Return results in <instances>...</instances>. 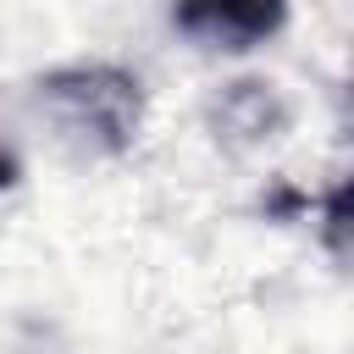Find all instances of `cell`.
<instances>
[{"label":"cell","mask_w":354,"mask_h":354,"mask_svg":"<svg viewBox=\"0 0 354 354\" xmlns=\"http://www.w3.org/2000/svg\"><path fill=\"white\" fill-rule=\"evenodd\" d=\"M216 116H221V127H249V133H266V138L282 127V105H277L271 83H232L221 94Z\"/></svg>","instance_id":"obj_3"},{"label":"cell","mask_w":354,"mask_h":354,"mask_svg":"<svg viewBox=\"0 0 354 354\" xmlns=\"http://www.w3.org/2000/svg\"><path fill=\"white\" fill-rule=\"evenodd\" d=\"M44 105L100 149H127L144 122V88L122 66H61L39 83Z\"/></svg>","instance_id":"obj_1"},{"label":"cell","mask_w":354,"mask_h":354,"mask_svg":"<svg viewBox=\"0 0 354 354\" xmlns=\"http://www.w3.org/2000/svg\"><path fill=\"white\" fill-rule=\"evenodd\" d=\"M17 177H22L17 155H11V149H0V188H17Z\"/></svg>","instance_id":"obj_4"},{"label":"cell","mask_w":354,"mask_h":354,"mask_svg":"<svg viewBox=\"0 0 354 354\" xmlns=\"http://www.w3.org/2000/svg\"><path fill=\"white\" fill-rule=\"evenodd\" d=\"M177 33L210 50H254L288 22V0H171Z\"/></svg>","instance_id":"obj_2"}]
</instances>
